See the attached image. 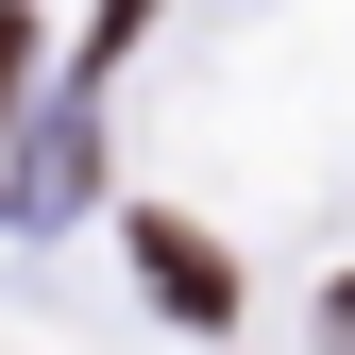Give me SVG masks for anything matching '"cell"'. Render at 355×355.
Listing matches in <instances>:
<instances>
[{
    "label": "cell",
    "instance_id": "cell-1",
    "mask_svg": "<svg viewBox=\"0 0 355 355\" xmlns=\"http://www.w3.org/2000/svg\"><path fill=\"white\" fill-rule=\"evenodd\" d=\"M136 271L169 288V322H203V338H220V322H237V271H220V254L187 237V220H136Z\"/></svg>",
    "mask_w": 355,
    "mask_h": 355
},
{
    "label": "cell",
    "instance_id": "cell-2",
    "mask_svg": "<svg viewBox=\"0 0 355 355\" xmlns=\"http://www.w3.org/2000/svg\"><path fill=\"white\" fill-rule=\"evenodd\" d=\"M17 85H34V17H0V119H17Z\"/></svg>",
    "mask_w": 355,
    "mask_h": 355
},
{
    "label": "cell",
    "instance_id": "cell-3",
    "mask_svg": "<svg viewBox=\"0 0 355 355\" xmlns=\"http://www.w3.org/2000/svg\"><path fill=\"white\" fill-rule=\"evenodd\" d=\"M322 322H338V338H355V288H338V304H322Z\"/></svg>",
    "mask_w": 355,
    "mask_h": 355
}]
</instances>
